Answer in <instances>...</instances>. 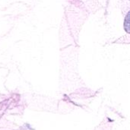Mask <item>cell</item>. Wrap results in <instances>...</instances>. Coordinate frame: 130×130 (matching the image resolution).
Returning <instances> with one entry per match:
<instances>
[{"label": "cell", "instance_id": "1", "mask_svg": "<svg viewBox=\"0 0 130 130\" xmlns=\"http://www.w3.org/2000/svg\"><path fill=\"white\" fill-rule=\"evenodd\" d=\"M124 29L127 33L129 32V12H128L124 20Z\"/></svg>", "mask_w": 130, "mask_h": 130}]
</instances>
